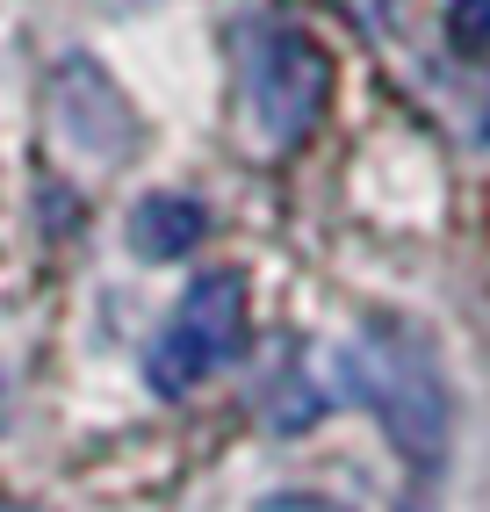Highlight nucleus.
<instances>
[{"mask_svg": "<svg viewBox=\"0 0 490 512\" xmlns=\"http://www.w3.org/2000/svg\"><path fill=\"white\" fill-rule=\"evenodd\" d=\"M346 390H354L368 412L382 419V433L404 448V462L440 469L447 440H454V397L426 332L411 325H368L354 347H346Z\"/></svg>", "mask_w": 490, "mask_h": 512, "instance_id": "1", "label": "nucleus"}, {"mask_svg": "<svg viewBox=\"0 0 490 512\" xmlns=\"http://www.w3.org/2000/svg\"><path fill=\"white\" fill-rule=\"evenodd\" d=\"M238 347H245V282L231 267H209V275L188 282V296L173 303L166 332L152 339L145 375H152L159 397H181L202 375H217L224 361H238Z\"/></svg>", "mask_w": 490, "mask_h": 512, "instance_id": "2", "label": "nucleus"}, {"mask_svg": "<svg viewBox=\"0 0 490 512\" xmlns=\"http://www.w3.org/2000/svg\"><path fill=\"white\" fill-rule=\"evenodd\" d=\"M245 94H253V123L274 152L303 145L325 116L332 94V65L325 51L303 37V29H260L253 51H245Z\"/></svg>", "mask_w": 490, "mask_h": 512, "instance_id": "3", "label": "nucleus"}, {"mask_svg": "<svg viewBox=\"0 0 490 512\" xmlns=\"http://www.w3.org/2000/svg\"><path fill=\"white\" fill-rule=\"evenodd\" d=\"M51 109L65 145H80L87 159H123L137 145V116H130V94L101 73L94 58H65L51 73Z\"/></svg>", "mask_w": 490, "mask_h": 512, "instance_id": "4", "label": "nucleus"}, {"mask_svg": "<svg viewBox=\"0 0 490 512\" xmlns=\"http://www.w3.org/2000/svg\"><path fill=\"white\" fill-rule=\"evenodd\" d=\"M202 231H209V210H202V202L159 188V195H145V202L130 210V253H137V260H181V253L202 246Z\"/></svg>", "mask_w": 490, "mask_h": 512, "instance_id": "5", "label": "nucleus"}, {"mask_svg": "<svg viewBox=\"0 0 490 512\" xmlns=\"http://www.w3.org/2000/svg\"><path fill=\"white\" fill-rule=\"evenodd\" d=\"M447 22H454V37L476 51V44L490 37V0H454V15H447Z\"/></svg>", "mask_w": 490, "mask_h": 512, "instance_id": "6", "label": "nucleus"}, {"mask_svg": "<svg viewBox=\"0 0 490 512\" xmlns=\"http://www.w3.org/2000/svg\"><path fill=\"white\" fill-rule=\"evenodd\" d=\"M260 512H339L332 498H310V491H274Z\"/></svg>", "mask_w": 490, "mask_h": 512, "instance_id": "7", "label": "nucleus"}, {"mask_svg": "<svg viewBox=\"0 0 490 512\" xmlns=\"http://www.w3.org/2000/svg\"><path fill=\"white\" fill-rule=\"evenodd\" d=\"M354 8H361L375 29H390V22H397V0H354Z\"/></svg>", "mask_w": 490, "mask_h": 512, "instance_id": "8", "label": "nucleus"}, {"mask_svg": "<svg viewBox=\"0 0 490 512\" xmlns=\"http://www.w3.org/2000/svg\"><path fill=\"white\" fill-rule=\"evenodd\" d=\"M0 512H29V505H8V498H0Z\"/></svg>", "mask_w": 490, "mask_h": 512, "instance_id": "9", "label": "nucleus"}]
</instances>
